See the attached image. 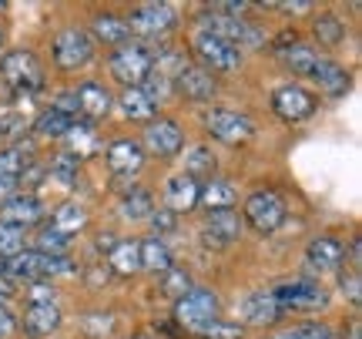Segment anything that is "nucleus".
<instances>
[{"mask_svg":"<svg viewBox=\"0 0 362 339\" xmlns=\"http://www.w3.org/2000/svg\"><path fill=\"white\" fill-rule=\"evenodd\" d=\"M272 296L279 302L282 316L319 313L329 306V289L322 286V279H285L279 286H272Z\"/></svg>","mask_w":362,"mask_h":339,"instance_id":"20e7f679","label":"nucleus"},{"mask_svg":"<svg viewBox=\"0 0 362 339\" xmlns=\"http://www.w3.org/2000/svg\"><path fill=\"white\" fill-rule=\"evenodd\" d=\"M74 98H78V117L81 121H101V117L111 115L115 108V94L104 88L101 81H84L74 88Z\"/></svg>","mask_w":362,"mask_h":339,"instance_id":"412c9836","label":"nucleus"},{"mask_svg":"<svg viewBox=\"0 0 362 339\" xmlns=\"http://www.w3.org/2000/svg\"><path fill=\"white\" fill-rule=\"evenodd\" d=\"M275 47V57L282 61V67L288 71V74H296V78H312V71H315V64H319V51L312 47V44H305V40H298L296 34L288 38H279V44H272Z\"/></svg>","mask_w":362,"mask_h":339,"instance_id":"2eb2a0df","label":"nucleus"},{"mask_svg":"<svg viewBox=\"0 0 362 339\" xmlns=\"http://www.w3.org/2000/svg\"><path fill=\"white\" fill-rule=\"evenodd\" d=\"M242 229H245V222L238 212H211V215H205L198 232H202V242L208 248H228L242 239Z\"/></svg>","mask_w":362,"mask_h":339,"instance_id":"a211bd4d","label":"nucleus"},{"mask_svg":"<svg viewBox=\"0 0 362 339\" xmlns=\"http://www.w3.org/2000/svg\"><path fill=\"white\" fill-rule=\"evenodd\" d=\"M94 51H98V44L88 34V27L81 24L61 27L51 38V61L61 74H74L81 67H88L94 61Z\"/></svg>","mask_w":362,"mask_h":339,"instance_id":"f03ea898","label":"nucleus"},{"mask_svg":"<svg viewBox=\"0 0 362 339\" xmlns=\"http://www.w3.org/2000/svg\"><path fill=\"white\" fill-rule=\"evenodd\" d=\"M141 151L144 158H161V161H168V158H178L185 151V128H181L175 117H161L158 115L155 121H148L144 125V134H141Z\"/></svg>","mask_w":362,"mask_h":339,"instance_id":"9d476101","label":"nucleus"},{"mask_svg":"<svg viewBox=\"0 0 362 339\" xmlns=\"http://www.w3.org/2000/svg\"><path fill=\"white\" fill-rule=\"evenodd\" d=\"M192 336L198 339H242L245 336V329L238 326V323H228V319H211V323H205V326L192 329Z\"/></svg>","mask_w":362,"mask_h":339,"instance_id":"58836bf2","label":"nucleus"},{"mask_svg":"<svg viewBox=\"0 0 362 339\" xmlns=\"http://www.w3.org/2000/svg\"><path fill=\"white\" fill-rule=\"evenodd\" d=\"M0 81L7 84L13 98H34L47 84V71L40 64V57L30 47H17L0 57Z\"/></svg>","mask_w":362,"mask_h":339,"instance_id":"f257e3e1","label":"nucleus"},{"mask_svg":"<svg viewBox=\"0 0 362 339\" xmlns=\"http://www.w3.org/2000/svg\"><path fill=\"white\" fill-rule=\"evenodd\" d=\"M198 185L192 175L185 171H175L168 182H165V192H161V209H168L171 215H188V212L198 209Z\"/></svg>","mask_w":362,"mask_h":339,"instance_id":"aec40b11","label":"nucleus"},{"mask_svg":"<svg viewBox=\"0 0 362 339\" xmlns=\"http://www.w3.org/2000/svg\"><path fill=\"white\" fill-rule=\"evenodd\" d=\"M21 333V323H17V316L7 309V302H0V339H13Z\"/></svg>","mask_w":362,"mask_h":339,"instance_id":"37998d69","label":"nucleus"},{"mask_svg":"<svg viewBox=\"0 0 362 339\" xmlns=\"http://www.w3.org/2000/svg\"><path fill=\"white\" fill-rule=\"evenodd\" d=\"M242 319H245L248 326H275L285 316H282V309H279L275 296H272V289H259V292H252V296L242 302Z\"/></svg>","mask_w":362,"mask_h":339,"instance_id":"393cba45","label":"nucleus"},{"mask_svg":"<svg viewBox=\"0 0 362 339\" xmlns=\"http://www.w3.org/2000/svg\"><path fill=\"white\" fill-rule=\"evenodd\" d=\"M192 54L198 67L208 71L211 78L215 74H238V67H242V51L235 44H228L225 38H218V34L202 30V27L192 34Z\"/></svg>","mask_w":362,"mask_h":339,"instance_id":"7ed1b4c3","label":"nucleus"},{"mask_svg":"<svg viewBox=\"0 0 362 339\" xmlns=\"http://www.w3.org/2000/svg\"><path fill=\"white\" fill-rule=\"evenodd\" d=\"M21 248H27V235L21 232V229H13V225L0 222V262L17 255Z\"/></svg>","mask_w":362,"mask_h":339,"instance_id":"a19ab883","label":"nucleus"},{"mask_svg":"<svg viewBox=\"0 0 362 339\" xmlns=\"http://www.w3.org/2000/svg\"><path fill=\"white\" fill-rule=\"evenodd\" d=\"M107 74L121 88H141L151 78V47H144L138 40H128L107 54Z\"/></svg>","mask_w":362,"mask_h":339,"instance_id":"39448f33","label":"nucleus"},{"mask_svg":"<svg viewBox=\"0 0 362 339\" xmlns=\"http://www.w3.org/2000/svg\"><path fill=\"white\" fill-rule=\"evenodd\" d=\"M88 34L94 38V44H104V47H111V51L131 40V30H128V24H124V17L115 13V11L94 13V17H90Z\"/></svg>","mask_w":362,"mask_h":339,"instance_id":"b1692460","label":"nucleus"},{"mask_svg":"<svg viewBox=\"0 0 362 339\" xmlns=\"http://www.w3.org/2000/svg\"><path fill=\"white\" fill-rule=\"evenodd\" d=\"M312 81H315V88L322 98L329 101H336V98H346V91L352 88V74L346 64H339L332 57H319V64L312 71Z\"/></svg>","mask_w":362,"mask_h":339,"instance_id":"5701e85b","label":"nucleus"},{"mask_svg":"<svg viewBox=\"0 0 362 339\" xmlns=\"http://www.w3.org/2000/svg\"><path fill=\"white\" fill-rule=\"evenodd\" d=\"M171 94H178L181 101H188V105H211L215 94H218V84L198 64H185L171 81Z\"/></svg>","mask_w":362,"mask_h":339,"instance_id":"ddd939ff","label":"nucleus"},{"mask_svg":"<svg viewBox=\"0 0 362 339\" xmlns=\"http://www.w3.org/2000/svg\"><path fill=\"white\" fill-rule=\"evenodd\" d=\"M47 225H54L57 232L71 235V239H78L81 229L88 225V209H84L81 202H74V198H67V202H61V205L54 209V215H51V222Z\"/></svg>","mask_w":362,"mask_h":339,"instance_id":"c756f323","label":"nucleus"},{"mask_svg":"<svg viewBox=\"0 0 362 339\" xmlns=\"http://www.w3.org/2000/svg\"><path fill=\"white\" fill-rule=\"evenodd\" d=\"M27 165H30V151H24L21 144H11V148H4L0 151V175L4 178H13V182H21L24 178Z\"/></svg>","mask_w":362,"mask_h":339,"instance_id":"c9c22d12","label":"nucleus"},{"mask_svg":"<svg viewBox=\"0 0 362 339\" xmlns=\"http://www.w3.org/2000/svg\"><path fill=\"white\" fill-rule=\"evenodd\" d=\"M285 215H288V205H285V198L279 195V192H272V188L252 192V195L245 198V205H242V222L259 235L279 232L285 222Z\"/></svg>","mask_w":362,"mask_h":339,"instance_id":"423d86ee","label":"nucleus"},{"mask_svg":"<svg viewBox=\"0 0 362 339\" xmlns=\"http://www.w3.org/2000/svg\"><path fill=\"white\" fill-rule=\"evenodd\" d=\"M272 111L282 117L285 125H302L319 111V94L305 84H298V81L282 84V88L272 91Z\"/></svg>","mask_w":362,"mask_h":339,"instance_id":"9b49d317","label":"nucleus"},{"mask_svg":"<svg viewBox=\"0 0 362 339\" xmlns=\"http://www.w3.org/2000/svg\"><path fill=\"white\" fill-rule=\"evenodd\" d=\"M339 286H342V296H349L352 306H359V272H342L339 275Z\"/></svg>","mask_w":362,"mask_h":339,"instance_id":"c03bdc74","label":"nucleus"},{"mask_svg":"<svg viewBox=\"0 0 362 339\" xmlns=\"http://www.w3.org/2000/svg\"><path fill=\"white\" fill-rule=\"evenodd\" d=\"M17 323H21V333H24V336L47 339L51 333L61 329L64 313H61V306H57V302H27L24 316H21Z\"/></svg>","mask_w":362,"mask_h":339,"instance_id":"6ab92c4d","label":"nucleus"},{"mask_svg":"<svg viewBox=\"0 0 362 339\" xmlns=\"http://www.w3.org/2000/svg\"><path fill=\"white\" fill-rule=\"evenodd\" d=\"M202 128L208 138L228 144V148H242L255 138V121L248 115H238L232 108H208L202 115Z\"/></svg>","mask_w":362,"mask_h":339,"instance_id":"0eeeda50","label":"nucleus"},{"mask_svg":"<svg viewBox=\"0 0 362 339\" xmlns=\"http://www.w3.org/2000/svg\"><path fill=\"white\" fill-rule=\"evenodd\" d=\"M4 44H7V34H4V27H0V51H4Z\"/></svg>","mask_w":362,"mask_h":339,"instance_id":"09e8293b","label":"nucleus"},{"mask_svg":"<svg viewBox=\"0 0 362 339\" xmlns=\"http://www.w3.org/2000/svg\"><path fill=\"white\" fill-rule=\"evenodd\" d=\"M272 339H339V333L329 323H296V326L275 333Z\"/></svg>","mask_w":362,"mask_h":339,"instance_id":"4c0bfd02","label":"nucleus"},{"mask_svg":"<svg viewBox=\"0 0 362 339\" xmlns=\"http://www.w3.org/2000/svg\"><path fill=\"white\" fill-rule=\"evenodd\" d=\"M78 125V117H64L57 115L54 108H44L37 117H34V131H37L40 138H51V142H64L67 131Z\"/></svg>","mask_w":362,"mask_h":339,"instance_id":"473e14b6","label":"nucleus"},{"mask_svg":"<svg viewBox=\"0 0 362 339\" xmlns=\"http://www.w3.org/2000/svg\"><path fill=\"white\" fill-rule=\"evenodd\" d=\"M202 30H211V34L225 38L228 44H235L238 51H242V47H262V44H265V30L252 24V17H235V13H225L221 7L205 11Z\"/></svg>","mask_w":362,"mask_h":339,"instance_id":"6e6552de","label":"nucleus"},{"mask_svg":"<svg viewBox=\"0 0 362 339\" xmlns=\"http://www.w3.org/2000/svg\"><path fill=\"white\" fill-rule=\"evenodd\" d=\"M349 339H359V316H352V323H349Z\"/></svg>","mask_w":362,"mask_h":339,"instance_id":"de8ad7c7","label":"nucleus"},{"mask_svg":"<svg viewBox=\"0 0 362 339\" xmlns=\"http://www.w3.org/2000/svg\"><path fill=\"white\" fill-rule=\"evenodd\" d=\"M148 222L155 225L158 239H161V235H165V232H171V229H175V225H178V215H171L168 209H161V205H158V209L151 212V219H148Z\"/></svg>","mask_w":362,"mask_h":339,"instance_id":"79ce46f5","label":"nucleus"},{"mask_svg":"<svg viewBox=\"0 0 362 339\" xmlns=\"http://www.w3.org/2000/svg\"><path fill=\"white\" fill-rule=\"evenodd\" d=\"M312 34H315V44L319 47H339L346 40V24L342 17H336L332 11H322L312 17Z\"/></svg>","mask_w":362,"mask_h":339,"instance_id":"2f4dec72","label":"nucleus"},{"mask_svg":"<svg viewBox=\"0 0 362 339\" xmlns=\"http://www.w3.org/2000/svg\"><path fill=\"white\" fill-rule=\"evenodd\" d=\"M124 24H128L131 34H138L144 40L165 38L171 27L178 24V7L171 4H138L124 13Z\"/></svg>","mask_w":362,"mask_h":339,"instance_id":"f8f14e48","label":"nucleus"},{"mask_svg":"<svg viewBox=\"0 0 362 339\" xmlns=\"http://www.w3.org/2000/svg\"><path fill=\"white\" fill-rule=\"evenodd\" d=\"M155 209H158V202L148 188H131V192H124L121 202H117V212H121L124 222H148Z\"/></svg>","mask_w":362,"mask_h":339,"instance_id":"c85d7f7f","label":"nucleus"},{"mask_svg":"<svg viewBox=\"0 0 362 339\" xmlns=\"http://www.w3.org/2000/svg\"><path fill=\"white\" fill-rule=\"evenodd\" d=\"M104 165L115 178H134L144 168V151L138 138H115L104 148Z\"/></svg>","mask_w":362,"mask_h":339,"instance_id":"dca6fc26","label":"nucleus"},{"mask_svg":"<svg viewBox=\"0 0 362 339\" xmlns=\"http://www.w3.org/2000/svg\"><path fill=\"white\" fill-rule=\"evenodd\" d=\"M107 269L121 279L141 272V242L138 239H117L111 252H107Z\"/></svg>","mask_w":362,"mask_h":339,"instance_id":"bb28decb","label":"nucleus"},{"mask_svg":"<svg viewBox=\"0 0 362 339\" xmlns=\"http://www.w3.org/2000/svg\"><path fill=\"white\" fill-rule=\"evenodd\" d=\"M44 215H47V205L40 202L34 192H13L4 205H0V222L4 225H13V229H37L44 222Z\"/></svg>","mask_w":362,"mask_h":339,"instance_id":"4468645a","label":"nucleus"},{"mask_svg":"<svg viewBox=\"0 0 362 339\" xmlns=\"http://www.w3.org/2000/svg\"><path fill=\"white\" fill-rule=\"evenodd\" d=\"M305 262H309L312 272H342L346 265V242L336 235H315L309 246H305Z\"/></svg>","mask_w":362,"mask_h":339,"instance_id":"f3484780","label":"nucleus"},{"mask_svg":"<svg viewBox=\"0 0 362 339\" xmlns=\"http://www.w3.org/2000/svg\"><path fill=\"white\" fill-rule=\"evenodd\" d=\"M188 289H192V275L185 272L181 265H175V269H168V272L161 275V292H165L171 302H178Z\"/></svg>","mask_w":362,"mask_h":339,"instance_id":"ea45409f","label":"nucleus"},{"mask_svg":"<svg viewBox=\"0 0 362 339\" xmlns=\"http://www.w3.org/2000/svg\"><path fill=\"white\" fill-rule=\"evenodd\" d=\"M235 205H238V185L235 182L211 175L198 185V209H205L208 215L211 212H235Z\"/></svg>","mask_w":362,"mask_h":339,"instance_id":"4be33fe9","label":"nucleus"},{"mask_svg":"<svg viewBox=\"0 0 362 339\" xmlns=\"http://www.w3.org/2000/svg\"><path fill=\"white\" fill-rule=\"evenodd\" d=\"M141 242V272H151V275H165L168 269H175V252L168 248L165 239L158 235H148V239H138Z\"/></svg>","mask_w":362,"mask_h":339,"instance_id":"cd10ccee","label":"nucleus"},{"mask_svg":"<svg viewBox=\"0 0 362 339\" xmlns=\"http://www.w3.org/2000/svg\"><path fill=\"white\" fill-rule=\"evenodd\" d=\"M275 7H279L282 13H312L315 11L312 4H302V0H298V4H275Z\"/></svg>","mask_w":362,"mask_h":339,"instance_id":"a18cd8bd","label":"nucleus"},{"mask_svg":"<svg viewBox=\"0 0 362 339\" xmlns=\"http://www.w3.org/2000/svg\"><path fill=\"white\" fill-rule=\"evenodd\" d=\"M51 178H57L61 185H67V188H74L81 178V161L71 151H57V155L51 158Z\"/></svg>","mask_w":362,"mask_h":339,"instance_id":"e433bc0d","label":"nucleus"},{"mask_svg":"<svg viewBox=\"0 0 362 339\" xmlns=\"http://www.w3.org/2000/svg\"><path fill=\"white\" fill-rule=\"evenodd\" d=\"M218 316H221V299L218 292L208 286H192L175 302V319H178V326H185V333L205 326V323L218 319Z\"/></svg>","mask_w":362,"mask_h":339,"instance_id":"1a4fd4ad","label":"nucleus"},{"mask_svg":"<svg viewBox=\"0 0 362 339\" xmlns=\"http://www.w3.org/2000/svg\"><path fill=\"white\" fill-rule=\"evenodd\" d=\"M64 142L71 144L67 151L78 158V161H81V158H88V155H94V151H104L101 138H98V125H90V121H78L74 128L67 131Z\"/></svg>","mask_w":362,"mask_h":339,"instance_id":"7c9ffc66","label":"nucleus"},{"mask_svg":"<svg viewBox=\"0 0 362 339\" xmlns=\"http://www.w3.org/2000/svg\"><path fill=\"white\" fill-rule=\"evenodd\" d=\"M71 246H74V239L64 232H57L54 225H40L37 239H34V248L37 252H44V255H67L71 252Z\"/></svg>","mask_w":362,"mask_h":339,"instance_id":"f704fd0d","label":"nucleus"},{"mask_svg":"<svg viewBox=\"0 0 362 339\" xmlns=\"http://www.w3.org/2000/svg\"><path fill=\"white\" fill-rule=\"evenodd\" d=\"M13 192H17V182H13V178H4V175H0V205H4V202H7V198H11Z\"/></svg>","mask_w":362,"mask_h":339,"instance_id":"49530a36","label":"nucleus"},{"mask_svg":"<svg viewBox=\"0 0 362 339\" xmlns=\"http://www.w3.org/2000/svg\"><path fill=\"white\" fill-rule=\"evenodd\" d=\"M215 165H218V158L215 151L208 148V144H194L192 151H185V175H192L194 182H205L215 175Z\"/></svg>","mask_w":362,"mask_h":339,"instance_id":"72a5a7b5","label":"nucleus"},{"mask_svg":"<svg viewBox=\"0 0 362 339\" xmlns=\"http://www.w3.org/2000/svg\"><path fill=\"white\" fill-rule=\"evenodd\" d=\"M115 105L121 108V115L134 121V125H148L158 117V105L151 101V94L144 88H121V94L115 98Z\"/></svg>","mask_w":362,"mask_h":339,"instance_id":"a878e982","label":"nucleus"}]
</instances>
